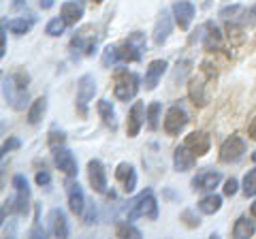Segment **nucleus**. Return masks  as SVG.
<instances>
[{
  "mask_svg": "<svg viewBox=\"0 0 256 239\" xmlns=\"http://www.w3.org/2000/svg\"><path fill=\"white\" fill-rule=\"evenodd\" d=\"M134 218H148V220L158 218V201L152 190H143L139 196H134L130 201V207L126 210V220L132 222Z\"/></svg>",
  "mask_w": 256,
  "mask_h": 239,
  "instance_id": "f257e3e1",
  "label": "nucleus"
},
{
  "mask_svg": "<svg viewBox=\"0 0 256 239\" xmlns=\"http://www.w3.org/2000/svg\"><path fill=\"white\" fill-rule=\"evenodd\" d=\"M13 188H15V196L13 198H6L4 205L9 207L11 212L24 216V214L28 212V203H30V186H28V180L24 178V175H15V178H13Z\"/></svg>",
  "mask_w": 256,
  "mask_h": 239,
  "instance_id": "f03ea898",
  "label": "nucleus"
},
{
  "mask_svg": "<svg viewBox=\"0 0 256 239\" xmlns=\"http://www.w3.org/2000/svg\"><path fill=\"white\" fill-rule=\"evenodd\" d=\"M146 45H148L146 34L139 32V30H137V32H132L122 45L118 47L120 60H122V62H139L143 52H146Z\"/></svg>",
  "mask_w": 256,
  "mask_h": 239,
  "instance_id": "7ed1b4c3",
  "label": "nucleus"
},
{
  "mask_svg": "<svg viewBox=\"0 0 256 239\" xmlns=\"http://www.w3.org/2000/svg\"><path fill=\"white\" fill-rule=\"evenodd\" d=\"M137 92H139V75L122 70V73L116 77V86H114L116 98L122 100V102H128L137 96Z\"/></svg>",
  "mask_w": 256,
  "mask_h": 239,
  "instance_id": "20e7f679",
  "label": "nucleus"
},
{
  "mask_svg": "<svg viewBox=\"0 0 256 239\" xmlns=\"http://www.w3.org/2000/svg\"><path fill=\"white\" fill-rule=\"evenodd\" d=\"M2 92H4V98L6 102L15 109V111H22L26 107V100H28V88H20L15 84L13 75H4L2 77Z\"/></svg>",
  "mask_w": 256,
  "mask_h": 239,
  "instance_id": "39448f33",
  "label": "nucleus"
},
{
  "mask_svg": "<svg viewBox=\"0 0 256 239\" xmlns=\"http://www.w3.org/2000/svg\"><path fill=\"white\" fill-rule=\"evenodd\" d=\"M94 92H96V79L94 75H82L77 82V111L82 116H88V105L90 100L94 98Z\"/></svg>",
  "mask_w": 256,
  "mask_h": 239,
  "instance_id": "423d86ee",
  "label": "nucleus"
},
{
  "mask_svg": "<svg viewBox=\"0 0 256 239\" xmlns=\"http://www.w3.org/2000/svg\"><path fill=\"white\" fill-rule=\"evenodd\" d=\"M186 124H188V114L184 111V107H180V105L169 107V111H166V116H164V132L175 137V134H180L186 128Z\"/></svg>",
  "mask_w": 256,
  "mask_h": 239,
  "instance_id": "0eeeda50",
  "label": "nucleus"
},
{
  "mask_svg": "<svg viewBox=\"0 0 256 239\" xmlns=\"http://www.w3.org/2000/svg\"><path fill=\"white\" fill-rule=\"evenodd\" d=\"M244 154H246V141L239 137V134H230L220 148V160L222 162H237Z\"/></svg>",
  "mask_w": 256,
  "mask_h": 239,
  "instance_id": "6e6552de",
  "label": "nucleus"
},
{
  "mask_svg": "<svg viewBox=\"0 0 256 239\" xmlns=\"http://www.w3.org/2000/svg\"><path fill=\"white\" fill-rule=\"evenodd\" d=\"M54 162L64 175H66V178H77L79 169H77V160H75V156H73L70 150L62 148V146H56L54 148Z\"/></svg>",
  "mask_w": 256,
  "mask_h": 239,
  "instance_id": "1a4fd4ad",
  "label": "nucleus"
},
{
  "mask_svg": "<svg viewBox=\"0 0 256 239\" xmlns=\"http://www.w3.org/2000/svg\"><path fill=\"white\" fill-rule=\"evenodd\" d=\"M88 178H90V186L94 192L105 194L107 192V173H105V164L100 160H90L88 162Z\"/></svg>",
  "mask_w": 256,
  "mask_h": 239,
  "instance_id": "9d476101",
  "label": "nucleus"
},
{
  "mask_svg": "<svg viewBox=\"0 0 256 239\" xmlns=\"http://www.w3.org/2000/svg\"><path fill=\"white\" fill-rule=\"evenodd\" d=\"M220 180H222L220 171H214V169L198 171L194 178H192V190H198V192H214V188L220 184Z\"/></svg>",
  "mask_w": 256,
  "mask_h": 239,
  "instance_id": "9b49d317",
  "label": "nucleus"
},
{
  "mask_svg": "<svg viewBox=\"0 0 256 239\" xmlns=\"http://www.w3.org/2000/svg\"><path fill=\"white\" fill-rule=\"evenodd\" d=\"M146 105L141 100H134V105L128 111V120H126V132L128 137H137L141 126H143V120H146Z\"/></svg>",
  "mask_w": 256,
  "mask_h": 239,
  "instance_id": "f8f14e48",
  "label": "nucleus"
},
{
  "mask_svg": "<svg viewBox=\"0 0 256 239\" xmlns=\"http://www.w3.org/2000/svg\"><path fill=\"white\" fill-rule=\"evenodd\" d=\"M173 15H175V22L182 30H188L192 20H194V4L188 2V0H178L173 4Z\"/></svg>",
  "mask_w": 256,
  "mask_h": 239,
  "instance_id": "ddd939ff",
  "label": "nucleus"
},
{
  "mask_svg": "<svg viewBox=\"0 0 256 239\" xmlns=\"http://www.w3.org/2000/svg\"><path fill=\"white\" fill-rule=\"evenodd\" d=\"M194 164H196V154L192 152L186 143L180 146V148H175V152H173V166H175V171H190Z\"/></svg>",
  "mask_w": 256,
  "mask_h": 239,
  "instance_id": "4468645a",
  "label": "nucleus"
},
{
  "mask_svg": "<svg viewBox=\"0 0 256 239\" xmlns=\"http://www.w3.org/2000/svg\"><path fill=\"white\" fill-rule=\"evenodd\" d=\"M66 194H68V207L75 216H82L84 210H86V196H84V190L77 182H66Z\"/></svg>",
  "mask_w": 256,
  "mask_h": 239,
  "instance_id": "2eb2a0df",
  "label": "nucleus"
},
{
  "mask_svg": "<svg viewBox=\"0 0 256 239\" xmlns=\"http://www.w3.org/2000/svg\"><path fill=\"white\" fill-rule=\"evenodd\" d=\"M184 143H186V146H188L196 156H205L207 152H210V148H212V139H210V134H207L205 130H194V132H190Z\"/></svg>",
  "mask_w": 256,
  "mask_h": 239,
  "instance_id": "dca6fc26",
  "label": "nucleus"
},
{
  "mask_svg": "<svg viewBox=\"0 0 256 239\" xmlns=\"http://www.w3.org/2000/svg\"><path fill=\"white\" fill-rule=\"evenodd\" d=\"M171 13L169 11H160L158 20H156V28H154V45H164L166 38L171 34Z\"/></svg>",
  "mask_w": 256,
  "mask_h": 239,
  "instance_id": "f3484780",
  "label": "nucleus"
},
{
  "mask_svg": "<svg viewBox=\"0 0 256 239\" xmlns=\"http://www.w3.org/2000/svg\"><path fill=\"white\" fill-rule=\"evenodd\" d=\"M50 228H52V235L54 237H68V220H66V214H64L60 207H56L50 214Z\"/></svg>",
  "mask_w": 256,
  "mask_h": 239,
  "instance_id": "a211bd4d",
  "label": "nucleus"
},
{
  "mask_svg": "<svg viewBox=\"0 0 256 239\" xmlns=\"http://www.w3.org/2000/svg\"><path fill=\"white\" fill-rule=\"evenodd\" d=\"M116 180L122 182V186H124L126 192H132V190L137 188V171H134V166L128 164V162H120L118 164Z\"/></svg>",
  "mask_w": 256,
  "mask_h": 239,
  "instance_id": "6ab92c4d",
  "label": "nucleus"
},
{
  "mask_svg": "<svg viewBox=\"0 0 256 239\" xmlns=\"http://www.w3.org/2000/svg\"><path fill=\"white\" fill-rule=\"evenodd\" d=\"M166 60H154L152 64L148 66V73H146V90H154L158 86V82L162 79V75L166 73Z\"/></svg>",
  "mask_w": 256,
  "mask_h": 239,
  "instance_id": "aec40b11",
  "label": "nucleus"
},
{
  "mask_svg": "<svg viewBox=\"0 0 256 239\" xmlns=\"http://www.w3.org/2000/svg\"><path fill=\"white\" fill-rule=\"evenodd\" d=\"M60 18L68 24V26H75V24L84 18V6L79 4V2H64L62 4V9H60Z\"/></svg>",
  "mask_w": 256,
  "mask_h": 239,
  "instance_id": "412c9836",
  "label": "nucleus"
},
{
  "mask_svg": "<svg viewBox=\"0 0 256 239\" xmlns=\"http://www.w3.org/2000/svg\"><path fill=\"white\" fill-rule=\"evenodd\" d=\"M96 109H98V116L102 118V122H105L107 128L116 130V128H118V120H116V109H114V105H111L107 98H100L98 102H96Z\"/></svg>",
  "mask_w": 256,
  "mask_h": 239,
  "instance_id": "4be33fe9",
  "label": "nucleus"
},
{
  "mask_svg": "<svg viewBox=\"0 0 256 239\" xmlns=\"http://www.w3.org/2000/svg\"><path fill=\"white\" fill-rule=\"evenodd\" d=\"M254 220L252 218H248V216H239L237 222H235V226H233V237L235 239H248V237H252L254 235Z\"/></svg>",
  "mask_w": 256,
  "mask_h": 239,
  "instance_id": "5701e85b",
  "label": "nucleus"
},
{
  "mask_svg": "<svg viewBox=\"0 0 256 239\" xmlns=\"http://www.w3.org/2000/svg\"><path fill=\"white\" fill-rule=\"evenodd\" d=\"M220 207H222V196L216 192L205 194L201 201H198V210H201V214H205V216H214L216 212H220Z\"/></svg>",
  "mask_w": 256,
  "mask_h": 239,
  "instance_id": "b1692460",
  "label": "nucleus"
},
{
  "mask_svg": "<svg viewBox=\"0 0 256 239\" xmlns=\"http://www.w3.org/2000/svg\"><path fill=\"white\" fill-rule=\"evenodd\" d=\"M205 30H207V32H205V41H203L205 50H214V47H216V50H220V47H222V32H220V28L216 26L214 22H207Z\"/></svg>",
  "mask_w": 256,
  "mask_h": 239,
  "instance_id": "393cba45",
  "label": "nucleus"
},
{
  "mask_svg": "<svg viewBox=\"0 0 256 239\" xmlns=\"http://www.w3.org/2000/svg\"><path fill=\"white\" fill-rule=\"evenodd\" d=\"M45 111H47V98H45V96H38L36 100H32V105H30V109H28V116H26V118H28V124L36 126V124L43 120Z\"/></svg>",
  "mask_w": 256,
  "mask_h": 239,
  "instance_id": "a878e982",
  "label": "nucleus"
},
{
  "mask_svg": "<svg viewBox=\"0 0 256 239\" xmlns=\"http://www.w3.org/2000/svg\"><path fill=\"white\" fill-rule=\"evenodd\" d=\"M203 88H205V84L201 82V79H196V77L190 79V84H188V94H190L192 102H194V105H198V107L207 105V94L203 92Z\"/></svg>",
  "mask_w": 256,
  "mask_h": 239,
  "instance_id": "bb28decb",
  "label": "nucleus"
},
{
  "mask_svg": "<svg viewBox=\"0 0 256 239\" xmlns=\"http://www.w3.org/2000/svg\"><path fill=\"white\" fill-rule=\"evenodd\" d=\"M160 111H162V105H160L158 100H154V102H152V105L148 107L146 118H148L150 130H158V126H160Z\"/></svg>",
  "mask_w": 256,
  "mask_h": 239,
  "instance_id": "cd10ccee",
  "label": "nucleus"
},
{
  "mask_svg": "<svg viewBox=\"0 0 256 239\" xmlns=\"http://www.w3.org/2000/svg\"><path fill=\"white\" fill-rule=\"evenodd\" d=\"M116 235L118 237H134V239H139L141 237V230L137 226H132L130 220H126V222H120V224H118Z\"/></svg>",
  "mask_w": 256,
  "mask_h": 239,
  "instance_id": "c85d7f7f",
  "label": "nucleus"
},
{
  "mask_svg": "<svg viewBox=\"0 0 256 239\" xmlns=\"http://www.w3.org/2000/svg\"><path fill=\"white\" fill-rule=\"evenodd\" d=\"M242 190H244V194H246V196H256V166L246 173Z\"/></svg>",
  "mask_w": 256,
  "mask_h": 239,
  "instance_id": "c756f323",
  "label": "nucleus"
},
{
  "mask_svg": "<svg viewBox=\"0 0 256 239\" xmlns=\"http://www.w3.org/2000/svg\"><path fill=\"white\" fill-rule=\"evenodd\" d=\"M66 26H68V24L64 22L62 18H56V20H52V22L45 26V32L50 34V36H62L64 30H66Z\"/></svg>",
  "mask_w": 256,
  "mask_h": 239,
  "instance_id": "7c9ffc66",
  "label": "nucleus"
},
{
  "mask_svg": "<svg viewBox=\"0 0 256 239\" xmlns=\"http://www.w3.org/2000/svg\"><path fill=\"white\" fill-rule=\"evenodd\" d=\"M116 62H122L120 60V52L116 45H107L105 50H102V64L105 66H114Z\"/></svg>",
  "mask_w": 256,
  "mask_h": 239,
  "instance_id": "2f4dec72",
  "label": "nucleus"
},
{
  "mask_svg": "<svg viewBox=\"0 0 256 239\" xmlns=\"http://www.w3.org/2000/svg\"><path fill=\"white\" fill-rule=\"evenodd\" d=\"M6 26H9V30L13 34H26L28 30H30V22L26 20H11V22H6Z\"/></svg>",
  "mask_w": 256,
  "mask_h": 239,
  "instance_id": "473e14b6",
  "label": "nucleus"
},
{
  "mask_svg": "<svg viewBox=\"0 0 256 239\" xmlns=\"http://www.w3.org/2000/svg\"><path fill=\"white\" fill-rule=\"evenodd\" d=\"M222 190H224V194L226 196H233V194H237V190H239V182L235 178H228L226 182H224Z\"/></svg>",
  "mask_w": 256,
  "mask_h": 239,
  "instance_id": "72a5a7b5",
  "label": "nucleus"
},
{
  "mask_svg": "<svg viewBox=\"0 0 256 239\" xmlns=\"http://www.w3.org/2000/svg\"><path fill=\"white\" fill-rule=\"evenodd\" d=\"M20 148H22V141H20L18 137L6 139V141H4V146H2V156H4L6 152H13V150H20Z\"/></svg>",
  "mask_w": 256,
  "mask_h": 239,
  "instance_id": "f704fd0d",
  "label": "nucleus"
},
{
  "mask_svg": "<svg viewBox=\"0 0 256 239\" xmlns=\"http://www.w3.org/2000/svg\"><path fill=\"white\" fill-rule=\"evenodd\" d=\"M64 139H66V134H64L62 130L58 132V130L54 128V130L50 132V146H52V148H56V146H62V143H64Z\"/></svg>",
  "mask_w": 256,
  "mask_h": 239,
  "instance_id": "c9c22d12",
  "label": "nucleus"
},
{
  "mask_svg": "<svg viewBox=\"0 0 256 239\" xmlns=\"http://www.w3.org/2000/svg\"><path fill=\"white\" fill-rule=\"evenodd\" d=\"M47 233H45V228L41 226V222H38V207H36V222H34V226H32V230H30V237L32 239H38V237H45Z\"/></svg>",
  "mask_w": 256,
  "mask_h": 239,
  "instance_id": "e433bc0d",
  "label": "nucleus"
},
{
  "mask_svg": "<svg viewBox=\"0 0 256 239\" xmlns=\"http://www.w3.org/2000/svg\"><path fill=\"white\" fill-rule=\"evenodd\" d=\"M50 184H52V175L47 173V171H38V173H36V186H41V188L45 186V188H47Z\"/></svg>",
  "mask_w": 256,
  "mask_h": 239,
  "instance_id": "4c0bfd02",
  "label": "nucleus"
},
{
  "mask_svg": "<svg viewBox=\"0 0 256 239\" xmlns=\"http://www.w3.org/2000/svg\"><path fill=\"white\" fill-rule=\"evenodd\" d=\"M84 222H86L88 226L94 224V222H96V207H94V203L88 205V214H84Z\"/></svg>",
  "mask_w": 256,
  "mask_h": 239,
  "instance_id": "58836bf2",
  "label": "nucleus"
},
{
  "mask_svg": "<svg viewBox=\"0 0 256 239\" xmlns=\"http://www.w3.org/2000/svg\"><path fill=\"white\" fill-rule=\"evenodd\" d=\"M6 22H2V32H0V56L6 54Z\"/></svg>",
  "mask_w": 256,
  "mask_h": 239,
  "instance_id": "ea45409f",
  "label": "nucleus"
},
{
  "mask_svg": "<svg viewBox=\"0 0 256 239\" xmlns=\"http://www.w3.org/2000/svg\"><path fill=\"white\" fill-rule=\"evenodd\" d=\"M184 220H186V224L188 226H198V224H201V220H194V218H192V212H184V216H182Z\"/></svg>",
  "mask_w": 256,
  "mask_h": 239,
  "instance_id": "a19ab883",
  "label": "nucleus"
},
{
  "mask_svg": "<svg viewBox=\"0 0 256 239\" xmlns=\"http://www.w3.org/2000/svg\"><path fill=\"white\" fill-rule=\"evenodd\" d=\"M248 134H250V139H254V141H256V116L252 118V122L248 124Z\"/></svg>",
  "mask_w": 256,
  "mask_h": 239,
  "instance_id": "79ce46f5",
  "label": "nucleus"
},
{
  "mask_svg": "<svg viewBox=\"0 0 256 239\" xmlns=\"http://www.w3.org/2000/svg\"><path fill=\"white\" fill-rule=\"evenodd\" d=\"M11 4H13V9H26V0H11Z\"/></svg>",
  "mask_w": 256,
  "mask_h": 239,
  "instance_id": "37998d69",
  "label": "nucleus"
},
{
  "mask_svg": "<svg viewBox=\"0 0 256 239\" xmlns=\"http://www.w3.org/2000/svg\"><path fill=\"white\" fill-rule=\"evenodd\" d=\"M38 6H41V9H52L54 6V0H38Z\"/></svg>",
  "mask_w": 256,
  "mask_h": 239,
  "instance_id": "c03bdc74",
  "label": "nucleus"
},
{
  "mask_svg": "<svg viewBox=\"0 0 256 239\" xmlns=\"http://www.w3.org/2000/svg\"><path fill=\"white\" fill-rule=\"evenodd\" d=\"M250 214H252V216L256 218V201H254V203H252V207H250Z\"/></svg>",
  "mask_w": 256,
  "mask_h": 239,
  "instance_id": "a18cd8bd",
  "label": "nucleus"
},
{
  "mask_svg": "<svg viewBox=\"0 0 256 239\" xmlns=\"http://www.w3.org/2000/svg\"><path fill=\"white\" fill-rule=\"evenodd\" d=\"M90 2H94V4H100V2H102V0H90Z\"/></svg>",
  "mask_w": 256,
  "mask_h": 239,
  "instance_id": "49530a36",
  "label": "nucleus"
},
{
  "mask_svg": "<svg viewBox=\"0 0 256 239\" xmlns=\"http://www.w3.org/2000/svg\"><path fill=\"white\" fill-rule=\"evenodd\" d=\"M252 160H254V162H256V152H254V154H252Z\"/></svg>",
  "mask_w": 256,
  "mask_h": 239,
  "instance_id": "de8ad7c7",
  "label": "nucleus"
}]
</instances>
